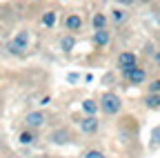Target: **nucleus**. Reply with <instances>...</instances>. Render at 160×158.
Wrapping results in <instances>:
<instances>
[{
    "mask_svg": "<svg viewBox=\"0 0 160 158\" xmlns=\"http://www.w3.org/2000/svg\"><path fill=\"white\" fill-rule=\"evenodd\" d=\"M27 49H29V31H18L9 40V51L20 56V54H25Z\"/></svg>",
    "mask_w": 160,
    "mask_h": 158,
    "instance_id": "1",
    "label": "nucleus"
},
{
    "mask_svg": "<svg viewBox=\"0 0 160 158\" xmlns=\"http://www.w3.org/2000/svg\"><path fill=\"white\" fill-rule=\"evenodd\" d=\"M120 107H122V103H120V98H118L116 94H105L102 100H100V109H102L105 114H109V116L118 114Z\"/></svg>",
    "mask_w": 160,
    "mask_h": 158,
    "instance_id": "2",
    "label": "nucleus"
},
{
    "mask_svg": "<svg viewBox=\"0 0 160 158\" xmlns=\"http://www.w3.org/2000/svg\"><path fill=\"white\" fill-rule=\"evenodd\" d=\"M118 67L122 69V71L133 69V67H136V54H131V51H122V54L118 56Z\"/></svg>",
    "mask_w": 160,
    "mask_h": 158,
    "instance_id": "3",
    "label": "nucleus"
},
{
    "mask_svg": "<svg viewBox=\"0 0 160 158\" xmlns=\"http://www.w3.org/2000/svg\"><path fill=\"white\" fill-rule=\"evenodd\" d=\"M125 76H127V80H129L131 85H140V83H145V78H147V71H145L142 67H133V69L125 71Z\"/></svg>",
    "mask_w": 160,
    "mask_h": 158,
    "instance_id": "4",
    "label": "nucleus"
},
{
    "mask_svg": "<svg viewBox=\"0 0 160 158\" xmlns=\"http://www.w3.org/2000/svg\"><path fill=\"white\" fill-rule=\"evenodd\" d=\"M25 123L29 127H42L45 125V114L42 111H31L27 118H25Z\"/></svg>",
    "mask_w": 160,
    "mask_h": 158,
    "instance_id": "5",
    "label": "nucleus"
},
{
    "mask_svg": "<svg viewBox=\"0 0 160 158\" xmlns=\"http://www.w3.org/2000/svg\"><path fill=\"white\" fill-rule=\"evenodd\" d=\"M80 129H82L85 134H93L98 129V118L96 116H87L82 123H80Z\"/></svg>",
    "mask_w": 160,
    "mask_h": 158,
    "instance_id": "6",
    "label": "nucleus"
},
{
    "mask_svg": "<svg viewBox=\"0 0 160 158\" xmlns=\"http://www.w3.org/2000/svg\"><path fill=\"white\" fill-rule=\"evenodd\" d=\"M65 27H67L69 31H78L80 27H82V20H80V16H76V13L67 16V20H65Z\"/></svg>",
    "mask_w": 160,
    "mask_h": 158,
    "instance_id": "7",
    "label": "nucleus"
},
{
    "mask_svg": "<svg viewBox=\"0 0 160 158\" xmlns=\"http://www.w3.org/2000/svg\"><path fill=\"white\" fill-rule=\"evenodd\" d=\"M109 38H111V36H109L107 29H98V31L93 33V43H96L98 47H105V45L109 43Z\"/></svg>",
    "mask_w": 160,
    "mask_h": 158,
    "instance_id": "8",
    "label": "nucleus"
},
{
    "mask_svg": "<svg viewBox=\"0 0 160 158\" xmlns=\"http://www.w3.org/2000/svg\"><path fill=\"white\" fill-rule=\"evenodd\" d=\"M51 140H53L56 145H65V143L69 140V134H67L65 129H58V131L51 134Z\"/></svg>",
    "mask_w": 160,
    "mask_h": 158,
    "instance_id": "9",
    "label": "nucleus"
},
{
    "mask_svg": "<svg viewBox=\"0 0 160 158\" xmlns=\"http://www.w3.org/2000/svg\"><path fill=\"white\" fill-rule=\"evenodd\" d=\"M98 107H100V105H98L96 100H91V98H87V100L82 103V109H85V114H89V116H93V114L98 111Z\"/></svg>",
    "mask_w": 160,
    "mask_h": 158,
    "instance_id": "10",
    "label": "nucleus"
},
{
    "mask_svg": "<svg viewBox=\"0 0 160 158\" xmlns=\"http://www.w3.org/2000/svg\"><path fill=\"white\" fill-rule=\"evenodd\" d=\"M145 103L149 109H160V94H149Z\"/></svg>",
    "mask_w": 160,
    "mask_h": 158,
    "instance_id": "11",
    "label": "nucleus"
},
{
    "mask_svg": "<svg viewBox=\"0 0 160 158\" xmlns=\"http://www.w3.org/2000/svg\"><path fill=\"white\" fill-rule=\"evenodd\" d=\"M76 47V40H73V36H65L62 40H60V49L62 51H71Z\"/></svg>",
    "mask_w": 160,
    "mask_h": 158,
    "instance_id": "12",
    "label": "nucleus"
},
{
    "mask_svg": "<svg viewBox=\"0 0 160 158\" xmlns=\"http://www.w3.org/2000/svg\"><path fill=\"white\" fill-rule=\"evenodd\" d=\"M91 23H93L96 31H98V29H105V25H107V16H105V13H96Z\"/></svg>",
    "mask_w": 160,
    "mask_h": 158,
    "instance_id": "13",
    "label": "nucleus"
},
{
    "mask_svg": "<svg viewBox=\"0 0 160 158\" xmlns=\"http://www.w3.org/2000/svg\"><path fill=\"white\" fill-rule=\"evenodd\" d=\"M42 25H45V27H53V25H56V11H47V13L42 16Z\"/></svg>",
    "mask_w": 160,
    "mask_h": 158,
    "instance_id": "14",
    "label": "nucleus"
},
{
    "mask_svg": "<svg viewBox=\"0 0 160 158\" xmlns=\"http://www.w3.org/2000/svg\"><path fill=\"white\" fill-rule=\"evenodd\" d=\"M33 134L31 131H22V134H20V143H22V145H29V143H33Z\"/></svg>",
    "mask_w": 160,
    "mask_h": 158,
    "instance_id": "15",
    "label": "nucleus"
},
{
    "mask_svg": "<svg viewBox=\"0 0 160 158\" xmlns=\"http://www.w3.org/2000/svg\"><path fill=\"white\" fill-rule=\"evenodd\" d=\"M151 145H153V147L160 145V125L153 127V131H151Z\"/></svg>",
    "mask_w": 160,
    "mask_h": 158,
    "instance_id": "16",
    "label": "nucleus"
},
{
    "mask_svg": "<svg viewBox=\"0 0 160 158\" xmlns=\"http://www.w3.org/2000/svg\"><path fill=\"white\" fill-rule=\"evenodd\" d=\"M125 18H127V13H125L122 9H116V11H113V20H116V23H122Z\"/></svg>",
    "mask_w": 160,
    "mask_h": 158,
    "instance_id": "17",
    "label": "nucleus"
},
{
    "mask_svg": "<svg viewBox=\"0 0 160 158\" xmlns=\"http://www.w3.org/2000/svg\"><path fill=\"white\" fill-rule=\"evenodd\" d=\"M149 94H160V78L149 85Z\"/></svg>",
    "mask_w": 160,
    "mask_h": 158,
    "instance_id": "18",
    "label": "nucleus"
},
{
    "mask_svg": "<svg viewBox=\"0 0 160 158\" xmlns=\"http://www.w3.org/2000/svg\"><path fill=\"white\" fill-rule=\"evenodd\" d=\"M85 158H105V154H102V151L91 149V151H87V154H85Z\"/></svg>",
    "mask_w": 160,
    "mask_h": 158,
    "instance_id": "19",
    "label": "nucleus"
},
{
    "mask_svg": "<svg viewBox=\"0 0 160 158\" xmlns=\"http://www.w3.org/2000/svg\"><path fill=\"white\" fill-rule=\"evenodd\" d=\"M67 80H69V83H76V80H78V74H69Z\"/></svg>",
    "mask_w": 160,
    "mask_h": 158,
    "instance_id": "20",
    "label": "nucleus"
},
{
    "mask_svg": "<svg viewBox=\"0 0 160 158\" xmlns=\"http://www.w3.org/2000/svg\"><path fill=\"white\" fill-rule=\"evenodd\" d=\"M118 3H120V5H133L136 0H118Z\"/></svg>",
    "mask_w": 160,
    "mask_h": 158,
    "instance_id": "21",
    "label": "nucleus"
},
{
    "mask_svg": "<svg viewBox=\"0 0 160 158\" xmlns=\"http://www.w3.org/2000/svg\"><path fill=\"white\" fill-rule=\"evenodd\" d=\"M153 58H156V63H158V65H160V51H158V54H156V56H153Z\"/></svg>",
    "mask_w": 160,
    "mask_h": 158,
    "instance_id": "22",
    "label": "nucleus"
}]
</instances>
